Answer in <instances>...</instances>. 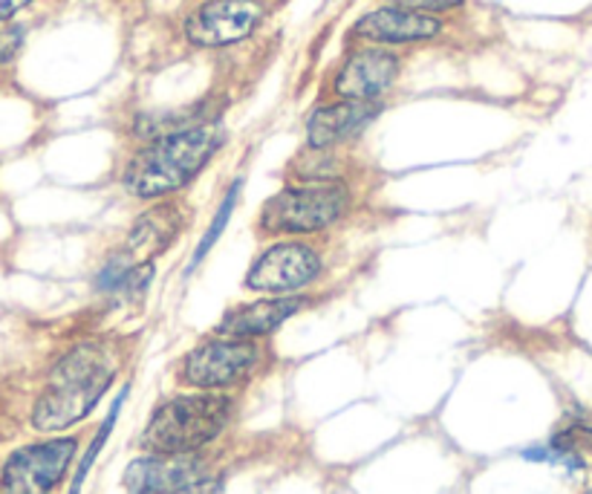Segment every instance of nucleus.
<instances>
[{
  "mask_svg": "<svg viewBox=\"0 0 592 494\" xmlns=\"http://www.w3.org/2000/svg\"><path fill=\"white\" fill-rule=\"evenodd\" d=\"M116 377V356L102 341H88L55 364L50 384L32 411L38 431H61L81 422Z\"/></svg>",
  "mask_w": 592,
  "mask_h": 494,
  "instance_id": "1",
  "label": "nucleus"
},
{
  "mask_svg": "<svg viewBox=\"0 0 592 494\" xmlns=\"http://www.w3.org/2000/svg\"><path fill=\"white\" fill-rule=\"evenodd\" d=\"M223 145L220 125H194L156 136L125 168V188L133 197H165L197 177Z\"/></svg>",
  "mask_w": 592,
  "mask_h": 494,
  "instance_id": "2",
  "label": "nucleus"
},
{
  "mask_svg": "<svg viewBox=\"0 0 592 494\" xmlns=\"http://www.w3.org/2000/svg\"><path fill=\"white\" fill-rule=\"evenodd\" d=\"M232 402L217 393L176 397L156 408L142 434V449L151 454H194L228 425Z\"/></svg>",
  "mask_w": 592,
  "mask_h": 494,
  "instance_id": "3",
  "label": "nucleus"
},
{
  "mask_svg": "<svg viewBox=\"0 0 592 494\" xmlns=\"http://www.w3.org/2000/svg\"><path fill=\"white\" fill-rule=\"evenodd\" d=\"M185 223L183 206L176 203H160L147 208L140 220L133 223L131 235L119 255L104 266L99 275V289L108 292H136L154 275V258L174 244Z\"/></svg>",
  "mask_w": 592,
  "mask_h": 494,
  "instance_id": "4",
  "label": "nucleus"
},
{
  "mask_svg": "<svg viewBox=\"0 0 592 494\" xmlns=\"http://www.w3.org/2000/svg\"><path fill=\"white\" fill-rule=\"evenodd\" d=\"M347 212V188L338 183H309L284 188L266 199L261 212L264 235H309L341 220Z\"/></svg>",
  "mask_w": 592,
  "mask_h": 494,
  "instance_id": "5",
  "label": "nucleus"
},
{
  "mask_svg": "<svg viewBox=\"0 0 592 494\" xmlns=\"http://www.w3.org/2000/svg\"><path fill=\"white\" fill-rule=\"evenodd\" d=\"M75 449L79 443L73 436L23 445L3 465L0 488L3 494H50L73 463Z\"/></svg>",
  "mask_w": 592,
  "mask_h": 494,
  "instance_id": "6",
  "label": "nucleus"
},
{
  "mask_svg": "<svg viewBox=\"0 0 592 494\" xmlns=\"http://www.w3.org/2000/svg\"><path fill=\"white\" fill-rule=\"evenodd\" d=\"M261 350L252 339H228L220 336L214 341L194 347L183 364V382L200 391L232 388L249 377L257 364Z\"/></svg>",
  "mask_w": 592,
  "mask_h": 494,
  "instance_id": "7",
  "label": "nucleus"
},
{
  "mask_svg": "<svg viewBox=\"0 0 592 494\" xmlns=\"http://www.w3.org/2000/svg\"><path fill=\"white\" fill-rule=\"evenodd\" d=\"M321 275V255L307 244H278L266 249L246 272V287L269 296H293Z\"/></svg>",
  "mask_w": 592,
  "mask_h": 494,
  "instance_id": "8",
  "label": "nucleus"
},
{
  "mask_svg": "<svg viewBox=\"0 0 592 494\" xmlns=\"http://www.w3.org/2000/svg\"><path fill=\"white\" fill-rule=\"evenodd\" d=\"M264 9L257 0H212L185 21V35L197 47L237 44L257 30Z\"/></svg>",
  "mask_w": 592,
  "mask_h": 494,
  "instance_id": "9",
  "label": "nucleus"
},
{
  "mask_svg": "<svg viewBox=\"0 0 592 494\" xmlns=\"http://www.w3.org/2000/svg\"><path fill=\"white\" fill-rule=\"evenodd\" d=\"M205 474V463L194 454H151L133 460L125 472L131 494H185Z\"/></svg>",
  "mask_w": 592,
  "mask_h": 494,
  "instance_id": "10",
  "label": "nucleus"
},
{
  "mask_svg": "<svg viewBox=\"0 0 592 494\" xmlns=\"http://www.w3.org/2000/svg\"><path fill=\"white\" fill-rule=\"evenodd\" d=\"M399 73V59L385 50H361L336 75V93L353 102H376L390 90Z\"/></svg>",
  "mask_w": 592,
  "mask_h": 494,
  "instance_id": "11",
  "label": "nucleus"
},
{
  "mask_svg": "<svg viewBox=\"0 0 592 494\" xmlns=\"http://www.w3.org/2000/svg\"><path fill=\"white\" fill-rule=\"evenodd\" d=\"M442 23L431 16H422L417 9L388 7L376 9L370 16L361 18L353 32L376 44H410V41H425V38L439 35Z\"/></svg>",
  "mask_w": 592,
  "mask_h": 494,
  "instance_id": "12",
  "label": "nucleus"
},
{
  "mask_svg": "<svg viewBox=\"0 0 592 494\" xmlns=\"http://www.w3.org/2000/svg\"><path fill=\"white\" fill-rule=\"evenodd\" d=\"M379 116V104L376 102H353L344 99L338 104H329L315 111L307 125V140L313 151H327L333 145L353 140L356 133L365 131L374 119Z\"/></svg>",
  "mask_w": 592,
  "mask_h": 494,
  "instance_id": "13",
  "label": "nucleus"
},
{
  "mask_svg": "<svg viewBox=\"0 0 592 494\" xmlns=\"http://www.w3.org/2000/svg\"><path fill=\"white\" fill-rule=\"evenodd\" d=\"M300 307H307V298L272 296L266 298V301L243 303V307L223 316V321L217 325V336H228V339H257V336H269V332H275L284 325L286 318L295 316Z\"/></svg>",
  "mask_w": 592,
  "mask_h": 494,
  "instance_id": "14",
  "label": "nucleus"
},
{
  "mask_svg": "<svg viewBox=\"0 0 592 494\" xmlns=\"http://www.w3.org/2000/svg\"><path fill=\"white\" fill-rule=\"evenodd\" d=\"M237 192H241V183H232V188H228L226 199H223V206H220L217 217H214V223L208 226L205 237L197 244V249H194V258H191V269L203 264L205 255H208V251H212V246L220 240V235H223L228 217H232V212H234V203H237Z\"/></svg>",
  "mask_w": 592,
  "mask_h": 494,
  "instance_id": "15",
  "label": "nucleus"
},
{
  "mask_svg": "<svg viewBox=\"0 0 592 494\" xmlns=\"http://www.w3.org/2000/svg\"><path fill=\"white\" fill-rule=\"evenodd\" d=\"M125 397H127V391L119 393L116 405H113V411L108 413V420H104V425H102V429H99V434H95L93 449L88 451V457H84V463H81V465H79V472H75V480H73V488H70V494H79V492H81V486H84V477H88V472H90V469H93L95 457H99V451L104 449V443H108L110 431H113V425H116L119 411H122V405H125Z\"/></svg>",
  "mask_w": 592,
  "mask_h": 494,
  "instance_id": "16",
  "label": "nucleus"
},
{
  "mask_svg": "<svg viewBox=\"0 0 592 494\" xmlns=\"http://www.w3.org/2000/svg\"><path fill=\"white\" fill-rule=\"evenodd\" d=\"M396 7L417 9V12H446V9L460 7L462 0H390Z\"/></svg>",
  "mask_w": 592,
  "mask_h": 494,
  "instance_id": "17",
  "label": "nucleus"
},
{
  "mask_svg": "<svg viewBox=\"0 0 592 494\" xmlns=\"http://www.w3.org/2000/svg\"><path fill=\"white\" fill-rule=\"evenodd\" d=\"M21 38H23L21 27H12V30L0 32V61H9L16 55L18 47H21Z\"/></svg>",
  "mask_w": 592,
  "mask_h": 494,
  "instance_id": "18",
  "label": "nucleus"
},
{
  "mask_svg": "<svg viewBox=\"0 0 592 494\" xmlns=\"http://www.w3.org/2000/svg\"><path fill=\"white\" fill-rule=\"evenodd\" d=\"M27 3H32V0H0V21H9V18L21 12Z\"/></svg>",
  "mask_w": 592,
  "mask_h": 494,
  "instance_id": "19",
  "label": "nucleus"
},
{
  "mask_svg": "<svg viewBox=\"0 0 592 494\" xmlns=\"http://www.w3.org/2000/svg\"><path fill=\"white\" fill-rule=\"evenodd\" d=\"M586 494H592V488H590V492H586Z\"/></svg>",
  "mask_w": 592,
  "mask_h": 494,
  "instance_id": "20",
  "label": "nucleus"
}]
</instances>
